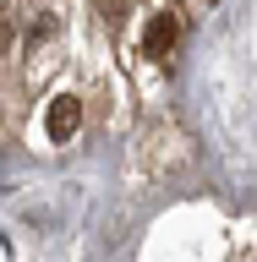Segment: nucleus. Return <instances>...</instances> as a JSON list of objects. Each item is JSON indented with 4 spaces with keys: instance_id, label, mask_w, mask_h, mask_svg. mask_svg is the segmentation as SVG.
<instances>
[{
    "instance_id": "obj_1",
    "label": "nucleus",
    "mask_w": 257,
    "mask_h": 262,
    "mask_svg": "<svg viewBox=\"0 0 257 262\" xmlns=\"http://www.w3.org/2000/svg\"><path fill=\"white\" fill-rule=\"evenodd\" d=\"M175 44H181V16L175 11H153L148 28H143V55L148 60H170Z\"/></svg>"
},
{
    "instance_id": "obj_2",
    "label": "nucleus",
    "mask_w": 257,
    "mask_h": 262,
    "mask_svg": "<svg viewBox=\"0 0 257 262\" xmlns=\"http://www.w3.org/2000/svg\"><path fill=\"white\" fill-rule=\"evenodd\" d=\"M44 126H49V137H55V142H66V137H77V126H82V98H77V93H61L55 104H49Z\"/></svg>"
},
{
    "instance_id": "obj_3",
    "label": "nucleus",
    "mask_w": 257,
    "mask_h": 262,
    "mask_svg": "<svg viewBox=\"0 0 257 262\" xmlns=\"http://www.w3.org/2000/svg\"><path fill=\"white\" fill-rule=\"evenodd\" d=\"M0 6H6V0H0Z\"/></svg>"
},
{
    "instance_id": "obj_4",
    "label": "nucleus",
    "mask_w": 257,
    "mask_h": 262,
    "mask_svg": "<svg viewBox=\"0 0 257 262\" xmlns=\"http://www.w3.org/2000/svg\"><path fill=\"white\" fill-rule=\"evenodd\" d=\"M208 6H213V0H208Z\"/></svg>"
}]
</instances>
